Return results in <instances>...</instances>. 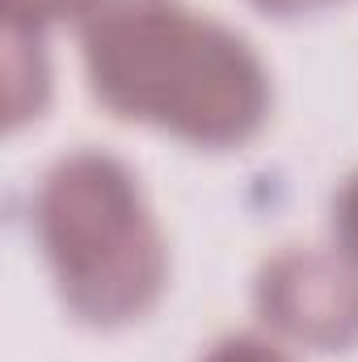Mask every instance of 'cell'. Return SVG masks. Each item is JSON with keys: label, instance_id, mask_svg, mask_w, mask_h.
Masks as SVG:
<instances>
[{"label": "cell", "instance_id": "52a82bcc", "mask_svg": "<svg viewBox=\"0 0 358 362\" xmlns=\"http://www.w3.org/2000/svg\"><path fill=\"white\" fill-rule=\"evenodd\" d=\"M266 17H304V13H316L333 0H253Z\"/></svg>", "mask_w": 358, "mask_h": 362}, {"label": "cell", "instance_id": "8992f818", "mask_svg": "<svg viewBox=\"0 0 358 362\" xmlns=\"http://www.w3.org/2000/svg\"><path fill=\"white\" fill-rule=\"evenodd\" d=\"M337 236H342L346 253L358 262V173L346 181V189L337 198Z\"/></svg>", "mask_w": 358, "mask_h": 362}, {"label": "cell", "instance_id": "277c9868", "mask_svg": "<svg viewBox=\"0 0 358 362\" xmlns=\"http://www.w3.org/2000/svg\"><path fill=\"white\" fill-rule=\"evenodd\" d=\"M64 13H76V0H4V25L21 30H42Z\"/></svg>", "mask_w": 358, "mask_h": 362}, {"label": "cell", "instance_id": "7a4b0ae2", "mask_svg": "<svg viewBox=\"0 0 358 362\" xmlns=\"http://www.w3.org/2000/svg\"><path fill=\"white\" fill-rule=\"evenodd\" d=\"M38 240L64 303L97 329L148 316L165 291V240L135 177L114 156L72 152L47 173Z\"/></svg>", "mask_w": 358, "mask_h": 362}, {"label": "cell", "instance_id": "6da1fadb", "mask_svg": "<svg viewBox=\"0 0 358 362\" xmlns=\"http://www.w3.org/2000/svg\"><path fill=\"white\" fill-rule=\"evenodd\" d=\"M93 97L198 148H241L270 114V81L228 25L181 0H76Z\"/></svg>", "mask_w": 358, "mask_h": 362}, {"label": "cell", "instance_id": "3957f363", "mask_svg": "<svg viewBox=\"0 0 358 362\" xmlns=\"http://www.w3.org/2000/svg\"><path fill=\"white\" fill-rule=\"evenodd\" d=\"M258 312L287 341L342 354L358 346V262L342 253L291 249L258 278Z\"/></svg>", "mask_w": 358, "mask_h": 362}, {"label": "cell", "instance_id": "5b68a950", "mask_svg": "<svg viewBox=\"0 0 358 362\" xmlns=\"http://www.w3.org/2000/svg\"><path fill=\"white\" fill-rule=\"evenodd\" d=\"M202 362H287L274 346L266 341H253V337H232V341H219Z\"/></svg>", "mask_w": 358, "mask_h": 362}]
</instances>
